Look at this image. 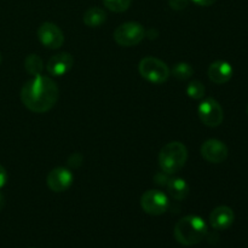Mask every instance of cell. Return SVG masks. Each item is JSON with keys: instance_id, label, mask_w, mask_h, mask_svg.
I'll list each match as a JSON object with an SVG mask.
<instances>
[{"instance_id": "obj_21", "label": "cell", "mask_w": 248, "mask_h": 248, "mask_svg": "<svg viewBox=\"0 0 248 248\" xmlns=\"http://www.w3.org/2000/svg\"><path fill=\"white\" fill-rule=\"evenodd\" d=\"M6 182H7V173L6 171H5L4 167L0 165V189L6 184Z\"/></svg>"}, {"instance_id": "obj_19", "label": "cell", "mask_w": 248, "mask_h": 248, "mask_svg": "<svg viewBox=\"0 0 248 248\" xmlns=\"http://www.w3.org/2000/svg\"><path fill=\"white\" fill-rule=\"evenodd\" d=\"M132 0H103L104 6L113 12H124L130 7Z\"/></svg>"}, {"instance_id": "obj_3", "label": "cell", "mask_w": 248, "mask_h": 248, "mask_svg": "<svg viewBox=\"0 0 248 248\" xmlns=\"http://www.w3.org/2000/svg\"><path fill=\"white\" fill-rule=\"evenodd\" d=\"M188 160V150L181 142L167 143L159 154V164L162 172L174 174L181 171Z\"/></svg>"}, {"instance_id": "obj_22", "label": "cell", "mask_w": 248, "mask_h": 248, "mask_svg": "<svg viewBox=\"0 0 248 248\" xmlns=\"http://www.w3.org/2000/svg\"><path fill=\"white\" fill-rule=\"evenodd\" d=\"M194 4L199 5V6H211V5L215 4L217 0H191Z\"/></svg>"}, {"instance_id": "obj_6", "label": "cell", "mask_w": 248, "mask_h": 248, "mask_svg": "<svg viewBox=\"0 0 248 248\" xmlns=\"http://www.w3.org/2000/svg\"><path fill=\"white\" fill-rule=\"evenodd\" d=\"M143 211L150 216H161L169 210L170 201L166 194L160 190H147L140 198Z\"/></svg>"}, {"instance_id": "obj_17", "label": "cell", "mask_w": 248, "mask_h": 248, "mask_svg": "<svg viewBox=\"0 0 248 248\" xmlns=\"http://www.w3.org/2000/svg\"><path fill=\"white\" fill-rule=\"evenodd\" d=\"M194 74V69L189 63L181 62L177 63L173 68H172V75L178 80H188L191 75Z\"/></svg>"}, {"instance_id": "obj_9", "label": "cell", "mask_w": 248, "mask_h": 248, "mask_svg": "<svg viewBox=\"0 0 248 248\" xmlns=\"http://www.w3.org/2000/svg\"><path fill=\"white\" fill-rule=\"evenodd\" d=\"M201 155L211 164H222L227 160L229 150L228 147L218 140H208L201 145Z\"/></svg>"}, {"instance_id": "obj_4", "label": "cell", "mask_w": 248, "mask_h": 248, "mask_svg": "<svg viewBox=\"0 0 248 248\" xmlns=\"http://www.w3.org/2000/svg\"><path fill=\"white\" fill-rule=\"evenodd\" d=\"M138 70L142 78L153 84H164L171 75L169 65L155 57L143 58L138 65Z\"/></svg>"}, {"instance_id": "obj_10", "label": "cell", "mask_w": 248, "mask_h": 248, "mask_svg": "<svg viewBox=\"0 0 248 248\" xmlns=\"http://www.w3.org/2000/svg\"><path fill=\"white\" fill-rule=\"evenodd\" d=\"M73 173L65 167H56L47 174L46 183L53 193H63L73 183Z\"/></svg>"}, {"instance_id": "obj_24", "label": "cell", "mask_w": 248, "mask_h": 248, "mask_svg": "<svg viewBox=\"0 0 248 248\" xmlns=\"http://www.w3.org/2000/svg\"><path fill=\"white\" fill-rule=\"evenodd\" d=\"M247 114H248V106H247Z\"/></svg>"}, {"instance_id": "obj_1", "label": "cell", "mask_w": 248, "mask_h": 248, "mask_svg": "<svg viewBox=\"0 0 248 248\" xmlns=\"http://www.w3.org/2000/svg\"><path fill=\"white\" fill-rule=\"evenodd\" d=\"M57 84L52 79L43 75H36L23 85L21 90L22 103L34 113H46L57 103Z\"/></svg>"}, {"instance_id": "obj_5", "label": "cell", "mask_w": 248, "mask_h": 248, "mask_svg": "<svg viewBox=\"0 0 248 248\" xmlns=\"http://www.w3.org/2000/svg\"><path fill=\"white\" fill-rule=\"evenodd\" d=\"M144 38V27L137 22H126L120 24L114 31V40L124 47L138 45Z\"/></svg>"}, {"instance_id": "obj_14", "label": "cell", "mask_w": 248, "mask_h": 248, "mask_svg": "<svg viewBox=\"0 0 248 248\" xmlns=\"http://www.w3.org/2000/svg\"><path fill=\"white\" fill-rule=\"evenodd\" d=\"M165 186H166L170 196L174 200L182 201L189 195L188 183L182 178H170Z\"/></svg>"}, {"instance_id": "obj_15", "label": "cell", "mask_w": 248, "mask_h": 248, "mask_svg": "<svg viewBox=\"0 0 248 248\" xmlns=\"http://www.w3.org/2000/svg\"><path fill=\"white\" fill-rule=\"evenodd\" d=\"M107 14L101 7H90L84 14V23L90 28H97L106 22Z\"/></svg>"}, {"instance_id": "obj_18", "label": "cell", "mask_w": 248, "mask_h": 248, "mask_svg": "<svg viewBox=\"0 0 248 248\" xmlns=\"http://www.w3.org/2000/svg\"><path fill=\"white\" fill-rule=\"evenodd\" d=\"M205 86L202 82L198 81V80H193L186 86V94L193 99H201L205 96Z\"/></svg>"}, {"instance_id": "obj_16", "label": "cell", "mask_w": 248, "mask_h": 248, "mask_svg": "<svg viewBox=\"0 0 248 248\" xmlns=\"http://www.w3.org/2000/svg\"><path fill=\"white\" fill-rule=\"evenodd\" d=\"M24 67H26L27 72L33 77L41 75L44 69L43 60L40 58V56L31 53V55L27 56V58L24 60Z\"/></svg>"}, {"instance_id": "obj_7", "label": "cell", "mask_w": 248, "mask_h": 248, "mask_svg": "<svg viewBox=\"0 0 248 248\" xmlns=\"http://www.w3.org/2000/svg\"><path fill=\"white\" fill-rule=\"evenodd\" d=\"M199 118L208 127H217L223 123V109L216 99L207 98L199 104Z\"/></svg>"}, {"instance_id": "obj_12", "label": "cell", "mask_w": 248, "mask_h": 248, "mask_svg": "<svg viewBox=\"0 0 248 248\" xmlns=\"http://www.w3.org/2000/svg\"><path fill=\"white\" fill-rule=\"evenodd\" d=\"M235 220L234 211L228 206H218L211 212V227L216 230H227L232 225Z\"/></svg>"}, {"instance_id": "obj_11", "label": "cell", "mask_w": 248, "mask_h": 248, "mask_svg": "<svg viewBox=\"0 0 248 248\" xmlns=\"http://www.w3.org/2000/svg\"><path fill=\"white\" fill-rule=\"evenodd\" d=\"M74 64V58L69 52H61L52 56L46 64V69L53 77H62L67 74Z\"/></svg>"}, {"instance_id": "obj_20", "label": "cell", "mask_w": 248, "mask_h": 248, "mask_svg": "<svg viewBox=\"0 0 248 248\" xmlns=\"http://www.w3.org/2000/svg\"><path fill=\"white\" fill-rule=\"evenodd\" d=\"M189 4V0H169V5L173 10H177V11H181V10H184Z\"/></svg>"}, {"instance_id": "obj_8", "label": "cell", "mask_w": 248, "mask_h": 248, "mask_svg": "<svg viewBox=\"0 0 248 248\" xmlns=\"http://www.w3.org/2000/svg\"><path fill=\"white\" fill-rule=\"evenodd\" d=\"M38 38L40 43L47 48L61 47L64 43V34L58 26L51 22H45L38 29Z\"/></svg>"}, {"instance_id": "obj_23", "label": "cell", "mask_w": 248, "mask_h": 248, "mask_svg": "<svg viewBox=\"0 0 248 248\" xmlns=\"http://www.w3.org/2000/svg\"><path fill=\"white\" fill-rule=\"evenodd\" d=\"M0 63H1V55H0Z\"/></svg>"}, {"instance_id": "obj_2", "label": "cell", "mask_w": 248, "mask_h": 248, "mask_svg": "<svg viewBox=\"0 0 248 248\" xmlns=\"http://www.w3.org/2000/svg\"><path fill=\"white\" fill-rule=\"evenodd\" d=\"M174 237L184 246H194L207 235V224L199 216H186L177 222L173 230Z\"/></svg>"}, {"instance_id": "obj_13", "label": "cell", "mask_w": 248, "mask_h": 248, "mask_svg": "<svg viewBox=\"0 0 248 248\" xmlns=\"http://www.w3.org/2000/svg\"><path fill=\"white\" fill-rule=\"evenodd\" d=\"M207 74L211 81L215 82V84L222 85L232 79V74H234V69H232V64L225 62V61H216L208 67Z\"/></svg>"}]
</instances>
